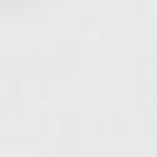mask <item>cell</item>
I'll use <instances>...</instances> for the list:
<instances>
[{"label": "cell", "instance_id": "cell-1", "mask_svg": "<svg viewBox=\"0 0 157 157\" xmlns=\"http://www.w3.org/2000/svg\"><path fill=\"white\" fill-rule=\"evenodd\" d=\"M12 2H20V0H12Z\"/></svg>", "mask_w": 157, "mask_h": 157}]
</instances>
